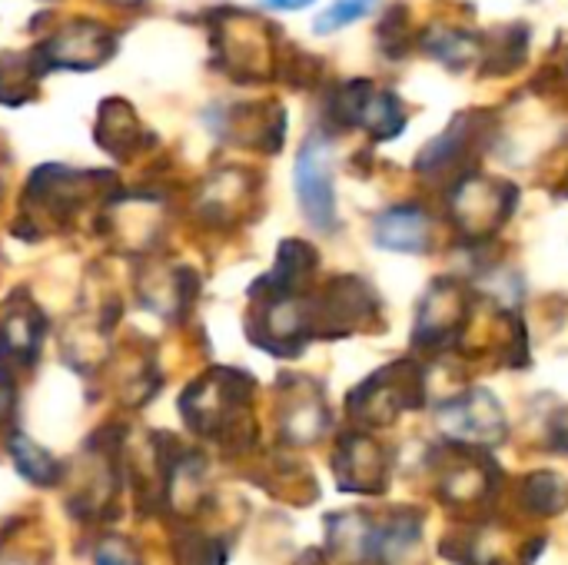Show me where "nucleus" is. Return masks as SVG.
Masks as SVG:
<instances>
[{"instance_id": "6", "label": "nucleus", "mask_w": 568, "mask_h": 565, "mask_svg": "<svg viewBox=\"0 0 568 565\" xmlns=\"http://www.w3.org/2000/svg\"><path fill=\"white\" fill-rule=\"evenodd\" d=\"M426 233H429L426 216L416 206H396L383 213L376 223V240L379 246H389V250H423Z\"/></svg>"}, {"instance_id": "10", "label": "nucleus", "mask_w": 568, "mask_h": 565, "mask_svg": "<svg viewBox=\"0 0 568 565\" xmlns=\"http://www.w3.org/2000/svg\"><path fill=\"white\" fill-rule=\"evenodd\" d=\"M116 3H136V0H116Z\"/></svg>"}, {"instance_id": "1", "label": "nucleus", "mask_w": 568, "mask_h": 565, "mask_svg": "<svg viewBox=\"0 0 568 565\" xmlns=\"http://www.w3.org/2000/svg\"><path fill=\"white\" fill-rule=\"evenodd\" d=\"M276 27L246 10H223L213 17V57L236 80H266L280 67Z\"/></svg>"}, {"instance_id": "5", "label": "nucleus", "mask_w": 568, "mask_h": 565, "mask_svg": "<svg viewBox=\"0 0 568 565\" xmlns=\"http://www.w3.org/2000/svg\"><path fill=\"white\" fill-rule=\"evenodd\" d=\"M423 50L453 70H463L483 57V43L476 33H469L463 27H446V23H433L423 33Z\"/></svg>"}, {"instance_id": "2", "label": "nucleus", "mask_w": 568, "mask_h": 565, "mask_svg": "<svg viewBox=\"0 0 568 565\" xmlns=\"http://www.w3.org/2000/svg\"><path fill=\"white\" fill-rule=\"evenodd\" d=\"M116 53V33L90 17H70L50 30L43 43L33 47L37 63L47 70H97Z\"/></svg>"}, {"instance_id": "7", "label": "nucleus", "mask_w": 568, "mask_h": 565, "mask_svg": "<svg viewBox=\"0 0 568 565\" xmlns=\"http://www.w3.org/2000/svg\"><path fill=\"white\" fill-rule=\"evenodd\" d=\"M503 37L506 40L489 47V60H486L489 73H509L513 67L526 60V27H516V23L503 27Z\"/></svg>"}, {"instance_id": "3", "label": "nucleus", "mask_w": 568, "mask_h": 565, "mask_svg": "<svg viewBox=\"0 0 568 565\" xmlns=\"http://www.w3.org/2000/svg\"><path fill=\"white\" fill-rule=\"evenodd\" d=\"M296 193L306 216L316 226H333L336 216V193H333V167L329 150L320 140H310L296 157Z\"/></svg>"}, {"instance_id": "9", "label": "nucleus", "mask_w": 568, "mask_h": 565, "mask_svg": "<svg viewBox=\"0 0 568 565\" xmlns=\"http://www.w3.org/2000/svg\"><path fill=\"white\" fill-rule=\"evenodd\" d=\"M270 7H276V10H303V7H310L313 0H266Z\"/></svg>"}, {"instance_id": "8", "label": "nucleus", "mask_w": 568, "mask_h": 565, "mask_svg": "<svg viewBox=\"0 0 568 565\" xmlns=\"http://www.w3.org/2000/svg\"><path fill=\"white\" fill-rule=\"evenodd\" d=\"M376 0H336L316 23H313V30L316 33H333V30H343L346 23H353V20H359L363 13H369V7H373Z\"/></svg>"}, {"instance_id": "4", "label": "nucleus", "mask_w": 568, "mask_h": 565, "mask_svg": "<svg viewBox=\"0 0 568 565\" xmlns=\"http://www.w3.org/2000/svg\"><path fill=\"white\" fill-rule=\"evenodd\" d=\"M339 103H343L349 120L363 123L376 137H396L403 130V123H406V113H403V103L396 100V93L376 90L369 80L346 83Z\"/></svg>"}]
</instances>
